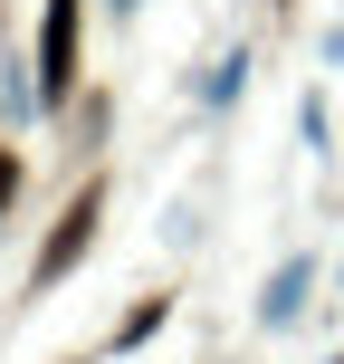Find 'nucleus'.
<instances>
[{"instance_id":"nucleus-2","label":"nucleus","mask_w":344,"mask_h":364,"mask_svg":"<svg viewBox=\"0 0 344 364\" xmlns=\"http://www.w3.org/2000/svg\"><path fill=\"white\" fill-rule=\"evenodd\" d=\"M96 201H106V192H96V182H87V192L67 201V220H57V240H48V259H38V278H29V288H57V278L77 269V250H87V240H96Z\"/></svg>"},{"instance_id":"nucleus-1","label":"nucleus","mask_w":344,"mask_h":364,"mask_svg":"<svg viewBox=\"0 0 344 364\" xmlns=\"http://www.w3.org/2000/svg\"><path fill=\"white\" fill-rule=\"evenodd\" d=\"M77 87V0H48V38H38V96L67 106Z\"/></svg>"}]
</instances>
